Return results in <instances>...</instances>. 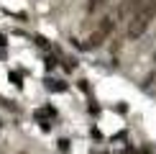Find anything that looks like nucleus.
Wrapping results in <instances>:
<instances>
[{
  "label": "nucleus",
  "instance_id": "39448f33",
  "mask_svg": "<svg viewBox=\"0 0 156 154\" xmlns=\"http://www.w3.org/2000/svg\"><path fill=\"white\" fill-rule=\"evenodd\" d=\"M0 154H3V149H0Z\"/></svg>",
  "mask_w": 156,
  "mask_h": 154
},
{
  "label": "nucleus",
  "instance_id": "f03ea898",
  "mask_svg": "<svg viewBox=\"0 0 156 154\" xmlns=\"http://www.w3.org/2000/svg\"><path fill=\"white\" fill-rule=\"evenodd\" d=\"M113 28H115V18H113V16H105L100 23H97V28H95L92 34L87 36V44H84V46H87V49L102 46V44L108 41V36L113 34Z\"/></svg>",
  "mask_w": 156,
  "mask_h": 154
},
{
  "label": "nucleus",
  "instance_id": "7ed1b4c3",
  "mask_svg": "<svg viewBox=\"0 0 156 154\" xmlns=\"http://www.w3.org/2000/svg\"><path fill=\"white\" fill-rule=\"evenodd\" d=\"M110 3H113V0H90V3H87V10H90V13H97V10L105 8V5H110Z\"/></svg>",
  "mask_w": 156,
  "mask_h": 154
},
{
  "label": "nucleus",
  "instance_id": "20e7f679",
  "mask_svg": "<svg viewBox=\"0 0 156 154\" xmlns=\"http://www.w3.org/2000/svg\"><path fill=\"white\" fill-rule=\"evenodd\" d=\"M154 62H156V54H154Z\"/></svg>",
  "mask_w": 156,
  "mask_h": 154
},
{
  "label": "nucleus",
  "instance_id": "f257e3e1",
  "mask_svg": "<svg viewBox=\"0 0 156 154\" xmlns=\"http://www.w3.org/2000/svg\"><path fill=\"white\" fill-rule=\"evenodd\" d=\"M156 16V0H141L138 10L131 16V21H128V38H141L146 34V28L151 26Z\"/></svg>",
  "mask_w": 156,
  "mask_h": 154
}]
</instances>
